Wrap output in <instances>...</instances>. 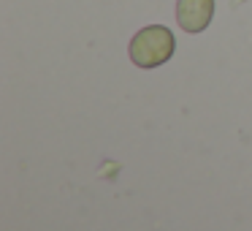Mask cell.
<instances>
[{"label":"cell","instance_id":"1","mask_svg":"<svg viewBox=\"0 0 252 231\" xmlns=\"http://www.w3.org/2000/svg\"><path fill=\"white\" fill-rule=\"evenodd\" d=\"M176 41L174 33L163 25H149V28L138 30L130 41V60L138 68H158L174 57Z\"/></svg>","mask_w":252,"mask_h":231},{"label":"cell","instance_id":"2","mask_svg":"<svg viewBox=\"0 0 252 231\" xmlns=\"http://www.w3.org/2000/svg\"><path fill=\"white\" fill-rule=\"evenodd\" d=\"M214 17V0H179L176 3V22L187 33H201Z\"/></svg>","mask_w":252,"mask_h":231}]
</instances>
